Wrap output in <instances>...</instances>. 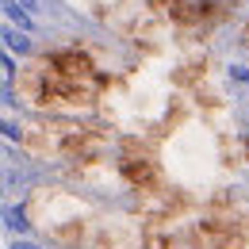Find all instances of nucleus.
<instances>
[{
  "instance_id": "20e7f679",
  "label": "nucleus",
  "mask_w": 249,
  "mask_h": 249,
  "mask_svg": "<svg viewBox=\"0 0 249 249\" xmlns=\"http://www.w3.org/2000/svg\"><path fill=\"white\" fill-rule=\"evenodd\" d=\"M119 177L126 188H134L138 196L146 192H161L165 177H161V165L150 150H142V142H123V154H119Z\"/></svg>"
},
{
  "instance_id": "7ed1b4c3",
  "label": "nucleus",
  "mask_w": 249,
  "mask_h": 249,
  "mask_svg": "<svg viewBox=\"0 0 249 249\" xmlns=\"http://www.w3.org/2000/svg\"><path fill=\"white\" fill-rule=\"evenodd\" d=\"M146 4L184 31L215 27L218 19H226V8H230V0H146Z\"/></svg>"
},
{
  "instance_id": "f257e3e1",
  "label": "nucleus",
  "mask_w": 249,
  "mask_h": 249,
  "mask_svg": "<svg viewBox=\"0 0 249 249\" xmlns=\"http://www.w3.org/2000/svg\"><path fill=\"white\" fill-rule=\"evenodd\" d=\"M16 92H19V100H27L35 111H42L46 119H77V115L96 107V85H81V81H69L62 73H54L46 65V58L19 69Z\"/></svg>"
},
{
  "instance_id": "39448f33",
  "label": "nucleus",
  "mask_w": 249,
  "mask_h": 249,
  "mask_svg": "<svg viewBox=\"0 0 249 249\" xmlns=\"http://www.w3.org/2000/svg\"><path fill=\"white\" fill-rule=\"evenodd\" d=\"M46 65L54 73H62L69 81H81V85H100V69H96L92 54L81 50V46H58L46 54Z\"/></svg>"
},
{
  "instance_id": "423d86ee",
  "label": "nucleus",
  "mask_w": 249,
  "mask_h": 249,
  "mask_svg": "<svg viewBox=\"0 0 249 249\" xmlns=\"http://www.w3.org/2000/svg\"><path fill=\"white\" fill-rule=\"evenodd\" d=\"M12 249H35V246H19V242H16V246H12Z\"/></svg>"
},
{
  "instance_id": "f03ea898",
  "label": "nucleus",
  "mask_w": 249,
  "mask_h": 249,
  "mask_svg": "<svg viewBox=\"0 0 249 249\" xmlns=\"http://www.w3.org/2000/svg\"><path fill=\"white\" fill-rule=\"evenodd\" d=\"M188 249H249V218L246 215H203L199 222L188 226Z\"/></svg>"
}]
</instances>
